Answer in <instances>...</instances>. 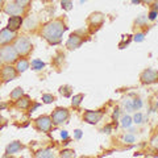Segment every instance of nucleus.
<instances>
[{"instance_id":"obj_1","label":"nucleus","mask_w":158,"mask_h":158,"mask_svg":"<svg viewBox=\"0 0 158 158\" xmlns=\"http://www.w3.org/2000/svg\"><path fill=\"white\" fill-rule=\"evenodd\" d=\"M67 31L66 24L62 20H53L45 24L42 28V37L50 44V45H58L62 41L63 33Z\"/></svg>"},{"instance_id":"obj_2","label":"nucleus","mask_w":158,"mask_h":158,"mask_svg":"<svg viewBox=\"0 0 158 158\" xmlns=\"http://www.w3.org/2000/svg\"><path fill=\"white\" fill-rule=\"evenodd\" d=\"M19 54L13 45H4L0 49V61H3L7 65H12L17 61Z\"/></svg>"},{"instance_id":"obj_3","label":"nucleus","mask_w":158,"mask_h":158,"mask_svg":"<svg viewBox=\"0 0 158 158\" xmlns=\"http://www.w3.org/2000/svg\"><path fill=\"white\" fill-rule=\"evenodd\" d=\"M15 49H16V52L19 56H23V57H25L28 56L29 53H31L32 50V42H31V40H29L28 37H19L15 40Z\"/></svg>"},{"instance_id":"obj_4","label":"nucleus","mask_w":158,"mask_h":158,"mask_svg":"<svg viewBox=\"0 0 158 158\" xmlns=\"http://www.w3.org/2000/svg\"><path fill=\"white\" fill-rule=\"evenodd\" d=\"M52 123L54 125H61L63 123H66L70 117V112L67 111V108H62V107H58L54 110V112L52 113Z\"/></svg>"},{"instance_id":"obj_5","label":"nucleus","mask_w":158,"mask_h":158,"mask_svg":"<svg viewBox=\"0 0 158 158\" xmlns=\"http://www.w3.org/2000/svg\"><path fill=\"white\" fill-rule=\"evenodd\" d=\"M52 125H53L52 117L50 116H46V115L40 116V117H37L36 120H34V127H36V129L38 132H44V133L50 132Z\"/></svg>"},{"instance_id":"obj_6","label":"nucleus","mask_w":158,"mask_h":158,"mask_svg":"<svg viewBox=\"0 0 158 158\" xmlns=\"http://www.w3.org/2000/svg\"><path fill=\"white\" fill-rule=\"evenodd\" d=\"M140 81L142 85H154L158 83V71L154 69H146L141 73Z\"/></svg>"},{"instance_id":"obj_7","label":"nucleus","mask_w":158,"mask_h":158,"mask_svg":"<svg viewBox=\"0 0 158 158\" xmlns=\"http://www.w3.org/2000/svg\"><path fill=\"white\" fill-rule=\"evenodd\" d=\"M0 75H2L3 81L7 83V82H11V81H13V79H16V77L19 75V73L16 70V67H13L11 65H7V66H4L2 69Z\"/></svg>"},{"instance_id":"obj_8","label":"nucleus","mask_w":158,"mask_h":158,"mask_svg":"<svg viewBox=\"0 0 158 158\" xmlns=\"http://www.w3.org/2000/svg\"><path fill=\"white\" fill-rule=\"evenodd\" d=\"M17 37L16 32L11 31V29H3L0 32V46H4V45H9L12 41H15Z\"/></svg>"},{"instance_id":"obj_9","label":"nucleus","mask_w":158,"mask_h":158,"mask_svg":"<svg viewBox=\"0 0 158 158\" xmlns=\"http://www.w3.org/2000/svg\"><path fill=\"white\" fill-rule=\"evenodd\" d=\"M103 115L104 113L102 111H86L85 115H83V120L88 123V124H98L102 120Z\"/></svg>"},{"instance_id":"obj_10","label":"nucleus","mask_w":158,"mask_h":158,"mask_svg":"<svg viewBox=\"0 0 158 158\" xmlns=\"http://www.w3.org/2000/svg\"><path fill=\"white\" fill-rule=\"evenodd\" d=\"M83 41H85V38L81 37L78 33H73L70 37H69L67 42H66V48L70 49V50H74V49H78L79 46L83 44Z\"/></svg>"},{"instance_id":"obj_11","label":"nucleus","mask_w":158,"mask_h":158,"mask_svg":"<svg viewBox=\"0 0 158 158\" xmlns=\"http://www.w3.org/2000/svg\"><path fill=\"white\" fill-rule=\"evenodd\" d=\"M24 9L21 6H19V4L15 2V3H8L6 7H4V12L7 15H11V16H20V15L24 13Z\"/></svg>"},{"instance_id":"obj_12","label":"nucleus","mask_w":158,"mask_h":158,"mask_svg":"<svg viewBox=\"0 0 158 158\" xmlns=\"http://www.w3.org/2000/svg\"><path fill=\"white\" fill-rule=\"evenodd\" d=\"M103 23H104V16H103V13H100V12H95L88 17V24H90V27H92V28H95V27L100 28L103 25Z\"/></svg>"},{"instance_id":"obj_13","label":"nucleus","mask_w":158,"mask_h":158,"mask_svg":"<svg viewBox=\"0 0 158 158\" xmlns=\"http://www.w3.org/2000/svg\"><path fill=\"white\" fill-rule=\"evenodd\" d=\"M23 23H24V20H23L21 16H11L9 20H8V29L16 32V31H19V29L21 28Z\"/></svg>"},{"instance_id":"obj_14","label":"nucleus","mask_w":158,"mask_h":158,"mask_svg":"<svg viewBox=\"0 0 158 158\" xmlns=\"http://www.w3.org/2000/svg\"><path fill=\"white\" fill-rule=\"evenodd\" d=\"M24 149V145L21 144V142H19V141H13L11 142L8 146H7V149H6V156H9V154H15V153H17L20 150H23Z\"/></svg>"},{"instance_id":"obj_15","label":"nucleus","mask_w":158,"mask_h":158,"mask_svg":"<svg viewBox=\"0 0 158 158\" xmlns=\"http://www.w3.org/2000/svg\"><path fill=\"white\" fill-rule=\"evenodd\" d=\"M29 65H31V63H29V61H27L25 58L17 59V61H16V70H17V73L21 74L24 71H27L29 69Z\"/></svg>"},{"instance_id":"obj_16","label":"nucleus","mask_w":158,"mask_h":158,"mask_svg":"<svg viewBox=\"0 0 158 158\" xmlns=\"http://www.w3.org/2000/svg\"><path fill=\"white\" fill-rule=\"evenodd\" d=\"M29 106H31V99H29V96H21L17 99L16 102V107L20 108V110H27V108H29Z\"/></svg>"},{"instance_id":"obj_17","label":"nucleus","mask_w":158,"mask_h":158,"mask_svg":"<svg viewBox=\"0 0 158 158\" xmlns=\"http://www.w3.org/2000/svg\"><path fill=\"white\" fill-rule=\"evenodd\" d=\"M34 156H36L37 158H52V157H54L52 149H42V150H38Z\"/></svg>"},{"instance_id":"obj_18","label":"nucleus","mask_w":158,"mask_h":158,"mask_svg":"<svg viewBox=\"0 0 158 158\" xmlns=\"http://www.w3.org/2000/svg\"><path fill=\"white\" fill-rule=\"evenodd\" d=\"M31 65H32L33 70H36V71H40V70H42V69L45 67V63H44L41 59H33Z\"/></svg>"},{"instance_id":"obj_19","label":"nucleus","mask_w":158,"mask_h":158,"mask_svg":"<svg viewBox=\"0 0 158 158\" xmlns=\"http://www.w3.org/2000/svg\"><path fill=\"white\" fill-rule=\"evenodd\" d=\"M24 95V90L21 87H17V88H15V90L11 92V99H13V100H17L19 98H21Z\"/></svg>"},{"instance_id":"obj_20","label":"nucleus","mask_w":158,"mask_h":158,"mask_svg":"<svg viewBox=\"0 0 158 158\" xmlns=\"http://www.w3.org/2000/svg\"><path fill=\"white\" fill-rule=\"evenodd\" d=\"M83 99H85V95H83V94H78V95H75V96L73 98V102H71L73 107H74V108L79 107V104H81V103H82Z\"/></svg>"},{"instance_id":"obj_21","label":"nucleus","mask_w":158,"mask_h":158,"mask_svg":"<svg viewBox=\"0 0 158 158\" xmlns=\"http://www.w3.org/2000/svg\"><path fill=\"white\" fill-rule=\"evenodd\" d=\"M142 107V102H141V99H133L132 100V108H133V111H137V110H140V108Z\"/></svg>"},{"instance_id":"obj_22","label":"nucleus","mask_w":158,"mask_h":158,"mask_svg":"<svg viewBox=\"0 0 158 158\" xmlns=\"http://www.w3.org/2000/svg\"><path fill=\"white\" fill-rule=\"evenodd\" d=\"M59 92H61L63 96L69 98V96L71 95V87H69V86H62L61 88H59Z\"/></svg>"},{"instance_id":"obj_23","label":"nucleus","mask_w":158,"mask_h":158,"mask_svg":"<svg viewBox=\"0 0 158 158\" xmlns=\"http://www.w3.org/2000/svg\"><path fill=\"white\" fill-rule=\"evenodd\" d=\"M42 102L45 103V104H50V103L54 102V96L50 95V94H44L42 95Z\"/></svg>"},{"instance_id":"obj_24","label":"nucleus","mask_w":158,"mask_h":158,"mask_svg":"<svg viewBox=\"0 0 158 158\" xmlns=\"http://www.w3.org/2000/svg\"><path fill=\"white\" fill-rule=\"evenodd\" d=\"M150 145H152V148H154V149L158 150V133H154V135L152 136V138H150Z\"/></svg>"},{"instance_id":"obj_25","label":"nucleus","mask_w":158,"mask_h":158,"mask_svg":"<svg viewBox=\"0 0 158 158\" xmlns=\"http://www.w3.org/2000/svg\"><path fill=\"white\" fill-rule=\"evenodd\" d=\"M61 4H62V8L66 9V11H70V9L73 8V2L71 0H62Z\"/></svg>"},{"instance_id":"obj_26","label":"nucleus","mask_w":158,"mask_h":158,"mask_svg":"<svg viewBox=\"0 0 158 158\" xmlns=\"http://www.w3.org/2000/svg\"><path fill=\"white\" fill-rule=\"evenodd\" d=\"M121 124H123V127H124V128H129L131 124H132V118L129 116H124L121 118Z\"/></svg>"},{"instance_id":"obj_27","label":"nucleus","mask_w":158,"mask_h":158,"mask_svg":"<svg viewBox=\"0 0 158 158\" xmlns=\"http://www.w3.org/2000/svg\"><path fill=\"white\" fill-rule=\"evenodd\" d=\"M124 107H125V110L128 112H132L133 111V108H132V100H129V99H125V100H124Z\"/></svg>"},{"instance_id":"obj_28","label":"nucleus","mask_w":158,"mask_h":158,"mask_svg":"<svg viewBox=\"0 0 158 158\" xmlns=\"http://www.w3.org/2000/svg\"><path fill=\"white\" fill-rule=\"evenodd\" d=\"M74 156H75L74 150H62L61 152V157H74Z\"/></svg>"},{"instance_id":"obj_29","label":"nucleus","mask_w":158,"mask_h":158,"mask_svg":"<svg viewBox=\"0 0 158 158\" xmlns=\"http://www.w3.org/2000/svg\"><path fill=\"white\" fill-rule=\"evenodd\" d=\"M124 141L128 142V144H132V142H135V136L133 135H127L124 137Z\"/></svg>"},{"instance_id":"obj_30","label":"nucleus","mask_w":158,"mask_h":158,"mask_svg":"<svg viewBox=\"0 0 158 158\" xmlns=\"http://www.w3.org/2000/svg\"><path fill=\"white\" fill-rule=\"evenodd\" d=\"M16 3L19 4V6H21L23 8H25L29 3H31V0H16Z\"/></svg>"},{"instance_id":"obj_31","label":"nucleus","mask_w":158,"mask_h":158,"mask_svg":"<svg viewBox=\"0 0 158 158\" xmlns=\"http://www.w3.org/2000/svg\"><path fill=\"white\" fill-rule=\"evenodd\" d=\"M133 120H135L136 124H141V123H142V115H141V113H136Z\"/></svg>"},{"instance_id":"obj_32","label":"nucleus","mask_w":158,"mask_h":158,"mask_svg":"<svg viewBox=\"0 0 158 158\" xmlns=\"http://www.w3.org/2000/svg\"><path fill=\"white\" fill-rule=\"evenodd\" d=\"M135 41L137 42H141V41H144V33H138L135 36Z\"/></svg>"},{"instance_id":"obj_33","label":"nucleus","mask_w":158,"mask_h":158,"mask_svg":"<svg viewBox=\"0 0 158 158\" xmlns=\"http://www.w3.org/2000/svg\"><path fill=\"white\" fill-rule=\"evenodd\" d=\"M82 135H83V133H82V131H81V129H77L75 132H74V137H75L77 140H81Z\"/></svg>"},{"instance_id":"obj_34","label":"nucleus","mask_w":158,"mask_h":158,"mask_svg":"<svg viewBox=\"0 0 158 158\" xmlns=\"http://www.w3.org/2000/svg\"><path fill=\"white\" fill-rule=\"evenodd\" d=\"M158 16V12L157 11H152L149 13V20H156V17Z\"/></svg>"},{"instance_id":"obj_35","label":"nucleus","mask_w":158,"mask_h":158,"mask_svg":"<svg viewBox=\"0 0 158 158\" xmlns=\"http://www.w3.org/2000/svg\"><path fill=\"white\" fill-rule=\"evenodd\" d=\"M61 137L63 138V140H67V138H69V133H67V131H62V132H61Z\"/></svg>"},{"instance_id":"obj_36","label":"nucleus","mask_w":158,"mask_h":158,"mask_svg":"<svg viewBox=\"0 0 158 158\" xmlns=\"http://www.w3.org/2000/svg\"><path fill=\"white\" fill-rule=\"evenodd\" d=\"M141 2L144 3V4H146V6H152V4L154 3L156 0H141Z\"/></svg>"},{"instance_id":"obj_37","label":"nucleus","mask_w":158,"mask_h":158,"mask_svg":"<svg viewBox=\"0 0 158 158\" xmlns=\"http://www.w3.org/2000/svg\"><path fill=\"white\" fill-rule=\"evenodd\" d=\"M117 116H118V108H116L115 112H113V120H117Z\"/></svg>"},{"instance_id":"obj_38","label":"nucleus","mask_w":158,"mask_h":158,"mask_svg":"<svg viewBox=\"0 0 158 158\" xmlns=\"http://www.w3.org/2000/svg\"><path fill=\"white\" fill-rule=\"evenodd\" d=\"M152 6H153V8H154V11H157V12H158V0H156V2L153 3Z\"/></svg>"},{"instance_id":"obj_39","label":"nucleus","mask_w":158,"mask_h":158,"mask_svg":"<svg viewBox=\"0 0 158 158\" xmlns=\"http://www.w3.org/2000/svg\"><path fill=\"white\" fill-rule=\"evenodd\" d=\"M103 131H104L106 133H111V125H107V127H106Z\"/></svg>"},{"instance_id":"obj_40","label":"nucleus","mask_w":158,"mask_h":158,"mask_svg":"<svg viewBox=\"0 0 158 158\" xmlns=\"http://www.w3.org/2000/svg\"><path fill=\"white\" fill-rule=\"evenodd\" d=\"M38 107H40V104H34V107H33V108H31V111H29V112H31V113H32V112H34V110H36V108H38Z\"/></svg>"},{"instance_id":"obj_41","label":"nucleus","mask_w":158,"mask_h":158,"mask_svg":"<svg viewBox=\"0 0 158 158\" xmlns=\"http://www.w3.org/2000/svg\"><path fill=\"white\" fill-rule=\"evenodd\" d=\"M140 2H141V0H132V3H135V4L136 3H140Z\"/></svg>"},{"instance_id":"obj_42","label":"nucleus","mask_w":158,"mask_h":158,"mask_svg":"<svg viewBox=\"0 0 158 158\" xmlns=\"http://www.w3.org/2000/svg\"><path fill=\"white\" fill-rule=\"evenodd\" d=\"M41 2H44V3H46V2H49V0H41Z\"/></svg>"},{"instance_id":"obj_43","label":"nucleus","mask_w":158,"mask_h":158,"mask_svg":"<svg viewBox=\"0 0 158 158\" xmlns=\"http://www.w3.org/2000/svg\"><path fill=\"white\" fill-rule=\"evenodd\" d=\"M2 2H3V0H0V3H2Z\"/></svg>"}]
</instances>
